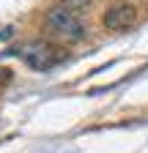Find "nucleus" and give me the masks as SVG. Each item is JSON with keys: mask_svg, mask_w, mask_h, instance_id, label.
I'll list each match as a JSON object with an SVG mask.
<instances>
[{"mask_svg": "<svg viewBox=\"0 0 148 153\" xmlns=\"http://www.w3.org/2000/svg\"><path fill=\"white\" fill-rule=\"evenodd\" d=\"M137 22V8L132 3H118L113 8H107L102 16V25L107 30H129Z\"/></svg>", "mask_w": 148, "mask_h": 153, "instance_id": "3", "label": "nucleus"}, {"mask_svg": "<svg viewBox=\"0 0 148 153\" xmlns=\"http://www.w3.org/2000/svg\"><path fill=\"white\" fill-rule=\"evenodd\" d=\"M0 38H11V27H6L3 33H0Z\"/></svg>", "mask_w": 148, "mask_h": 153, "instance_id": "5", "label": "nucleus"}, {"mask_svg": "<svg viewBox=\"0 0 148 153\" xmlns=\"http://www.w3.org/2000/svg\"><path fill=\"white\" fill-rule=\"evenodd\" d=\"M6 76H8V71H3V68H0V85L6 82Z\"/></svg>", "mask_w": 148, "mask_h": 153, "instance_id": "6", "label": "nucleus"}, {"mask_svg": "<svg viewBox=\"0 0 148 153\" xmlns=\"http://www.w3.org/2000/svg\"><path fill=\"white\" fill-rule=\"evenodd\" d=\"M16 57H22L36 71H49L66 57V52L58 49L55 44H49V41H28V44H22L16 49Z\"/></svg>", "mask_w": 148, "mask_h": 153, "instance_id": "2", "label": "nucleus"}, {"mask_svg": "<svg viewBox=\"0 0 148 153\" xmlns=\"http://www.w3.org/2000/svg\"><path fill=\"white\" fill-rule=\"evenodd\" d=\"M47 30L55 33L61 41H69V44H77L85 38V25L80 22L77 11H71L66 6H52L47 11Z\"/></svg>", "mask_w": 148, "mask_h": 153, "instance_id": "1", "label": "nucleus"}, {"mask_svg": "<svg viewBox=\"0 0 148 153\" xmlns=\"http://www.w3.org/2000/svg\"><path fill=\"white\" fill-rule=\"evenodd\" d=\"M61 3L66 6V8H71V11H82V8H88L93 0H61Z\"/></svg>", "mask_w": 148, "mask_h": 153, "instance_id": "4", "label": "nucleus"}]
</instances>
